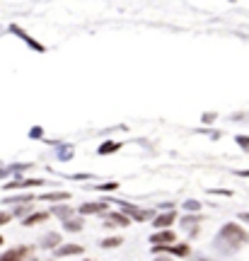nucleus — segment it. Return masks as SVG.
Returning <instances> with one entry per match:
<instances>
[{
    "label": "nucleus",
    "mask_w": 249,
    "mask_h": 261,
    "mask_svg": "<svg viewBox=\"0 0 249 261\" xmlns=\"http://www.w3.org/2000/svg\"><path fill=\"white\" fill-rule=\"evenodd\" d=\"M223 237L230 239L232 247H237V244H242V242H247V232L239 230L237 225H225V228H223Z\"/></svg>",
    "instance_id": "1"
},
{
    "label": "nucleus",
    "mask_w": 249,
    "mask_h": 261,
    "mask_svg": "<svg viewBox=\"0 0 249 261\" xmlns=\"http://www.w3.org/2000/svg\"><path fill=\"white\" fill-rule=\"evenodd\" d=\"M27 256V249L24 247H20V249H12V251H8V254H3L0 256V261H22Z\"/></svg>",
    "instance_id": "2"
},
{
    "label": "nucleus",
    "mask_w": 249,
    "mask_h": 261,
    "mask_svg": "<svg viewBox=\"0 0 249 261\" xmlns=\"http://www.w3.org/2000/svg\"><path fill=\"white\" fill-rule=\"evenodd\" d=\"M174 232H160V235H152V242H172Z\"/></svg>",
    "instance_id": "3"
},
{
    "label": "nucleus",
    "mask_w": 249,
    "mask_h": 261,
    "mask_svg": "<svg viewBox=\"0 0 249 261\" xmlns=\"http://www.w3.org/2000/svg\"><path fill=\"white\" fill-rule=\"evenodd\" d=\"M167 251H172L177 256H186V254H189V247H186V244H179V247H170Z\"/></svg>",
    "instance_id": "4"
},
{
    "label": "nucleus",
    "mask_w": 249,
    "mask_h": 261,
    "mask_svg": "<svg viewBox=\"0 0 249 261\" xmlns=\"http://www.w3.org/2000/svg\"><path fill=\"white\" fill-rule=\"evenodd\" d=\"M172 220H174V213H170V215H162V218H157V220H155V225H157V228H160V225H170Z\"/></svg>",
    "instance_id": "5"
},
{
    "label": "nucleus",
    "mask_w": 249,
    "mask_h": 261,
    "mask_svg": "<svg viewBox=\"0 0 249 261\" xmlns=\"http://www.w3.org/2000/svg\"><path fill=\"white\" fill-rule=\"evenodd\" d=\"M77 251H82V249H80V247H75V244H70V247L58 249V254H61V256H65V254H77Z\"/></svg>",
    "instance_id": "6"
},
{
    "label": "nucleus",
    "mask_w": 249,
    "mask_h": 261,
    "mask_svg": "<svg viewBox=\"0 0 249 261\" xmlns=\"http://www.w3.org/2000/svg\"><path fill=\"white\" fill-rule=\"evenodd\" d=\"M104 206H85L82 208V213H95V210H102Z\"/></svg>",
    "instance_id": "7"
},
{
    "label": "nucleus",
    "mask_w": 249,
    "mask_h": 261,
    "mask_svg": "<svg viewBox=\"0 0 249 261\" xmlns=\"http://www.w3.org/2000/svg\"><path fill=\"white\" fill-rule=\"evenodd\" d=\"M114 148H119V145H116V143H107V145H104L99 152H109V150H114Z\"/></svg>",
    "instance_id": "8"
},
{
    "label": "nucleus",
    "mask_w": 249,
    "mask_h": 261,
    "mask_svg": "<svg viewBox=\"0 0 249 261\" xmlns=\"http://www.w3.org/2000/svg\"><path fill=\"white\" fill-rule=\"evenodd\" d=\"M116 244H121V239H107L104 242V247H116Z\"/></svg>",
    "instance_id": "9"
},
{
    "label": "nucleus",
    "mask_w": 249,
    "mask_h": 261,
    "mask_svg": "<svg viewBox=\"0 0 249 261\" xmlns=\"http://www.w3.org/2000/svg\"><path fill=\"white\" fill-rule=\"evenodd\" d=\"M39 220H46V215H44V213H42V215H32L27 223H39Z\"/></svg>",
    "instance_id": "10"
},
{
    "label": "nucleus",
    "mask_w": 249,
    "mask_h": 261,
    "mask_svg": "<svg viewBox=\"0 0 249 261\" xmlns=\"http://www.w3.org/2000/svg\"><path fill=\"white\" fill-rule=\"evenodd\" d=\"M237 143L242 145V148H247V150H249V138H237Z\"/></svg>",
    "instance_id": "11"
},
{
    "label": "nucleus",
    "mask_w": 249,
    "mask_h": 261,
    "mask_svg": "<svg viewBox=\"0 0 249 261\" xmlns=\"http://www.w3.org/2000/svg\"><path fill=\"white\" fill-rule=\"evenodd\" d=\"M5 220H8V215H0V223H5Z\"/></svg>",
    "instance_id": "12"
},
{
    "label": "nucleus",
    "mask_w": 249,
    "mask_h": 261,
    "mask_svg": "<svg viewBox=\"0 0 249 261\" xmlns=\"http://www.w3.org/2000/svg\"><path fill=\"white\" fill-rule=\"evenodd\" d=\"M0 244H3V237H0Z\"/></svg>",
    "instance_id": "13"
}]
</instances>
